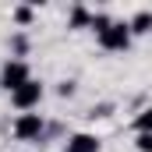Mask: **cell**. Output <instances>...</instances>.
<instances>
[{"label":"cell","mask_w":152,"mask_h":152,"mask_svg":"<svg viewBox=\"0 0 152 152\" xmlns=\"http://www.w3.org/2000/svg\"><path fill=\"white\" fill-rule=\"evenodd\" d=\"M67 28H92V11L88 7H81V4H75L71 7V14H67Z\"/></svg>","instance_id":"6"},{"label":"cell","mask_w":152,"mask_h":152,"mask_svg":"<svg viewBox=\"0 0 152 152\" xmlns=\"http://www.w3.org/2000/svg\"><path fill=\"white\" fill-rule=\"evenodd\" d=\"M131 36H152V11H138L131 14Z\"/></svg>","instance_id":"7"},{"label":"cell","mask_w":152,"mask_h":152,"mask_svg":"<svg viewBox=\"0 0 152 152\" xmlns=\"http://www.w3.org/2000/svg\"><path fill=\"white\" fill-rule=\"evenodd\" d=\"M11 18H14V25H32V18H36V11L21 4V7H14V11H11Z\"/></svg>","instance_id":"9"},{"label":"cell","mask_w":152,"mask_h":152,"mask_svg":"<svg viewBox=\"0 0 152 152\" xmlns=\"http://www.w3.org/2000/svg\"><path fill=\"white\" fill-rule=\"evenodd\" d=\"M134 149L138 152H152V134H138L134 138Z\"/></svg>","instance_id":"11"},{"label":"cell","mask_w":152,"mask_h":152,"mask_svg":"<svg viewBox=\"0 0 152 152\" xmlns=\"http://www.w3.org/2000/svg\"><path fill=\"white\" fill-rule=\"evenodd\" d=\"M14 138L18 142H39L42 134H46V120H42V113H18V120H14Z\"/></svg>","instance_id":"4"},{"label":"cell","mask_w":152,"mask_h":152,"mask_svg":"<svg viewBox=\"0 0 152 152\" xmlns=\"http://www.w3.org/2000/svg\"><path fill=\"white\" fill-rule=\"evenodd\" d=\"M25 81H32V67H28V60H4L0 64V88H7V92H14V88H21Z\"/></svg>","instance_id":"3"},{"label":"cell","mask_w":152,"mask_h":152,"mask_svg":"<svg viewBox=\"0 0 152 152\" xmlns=\"http://www.w3.org/2000/svg\"><path fill=\"white\" fill-rule=\"evenodd\" d=\"M131 25H127V21H110V28H103V32H99V36H96V42H99V46H103V50H110V53H124V50H127V46H131Z\"/></svg>","instance_id":"1"},{"label":"cell","mask_w":152,"mask_h":152,"mask_svg":"<svg viewBox=\"0 0 152 152\" xmlns=\"http://www.w3.org/2000/svg\"><path fill=\"white\" fill-rule=\"evenodd\" d=\"M57 96H60V99H71V96H75V81H60V85H57Z\"/></svg>","instance_id":"12"},{"label":"cell","mask_w":152,"mask_h":152,"mask_svg":"<svg viewBox=\"0 0 152 152\" xmlns=\"http://www.w3.org/2000/svg\"><path fill=\"white\" fill-rule=\"evenodd\" d=\"M110 21H113V18H110V14H92V32H96V36H99V32H103V28H110Z\"/></svg>","instance_id":"10"},{"label":"cell","mask_w":152,"mask_h":152,"mask_svg":"<svg viewBox=\"0 0 152 152\" xmlns=\"http://www.w3.org/2000/svg\"><path fill=\"white\" fill-rule=\"evenodd\" d=\"M134 131L138 134H152V106H145L142 113L134 117Z\"/></svg>","instance_id":"8"},{"label":"cell","mask_w":152,"mask_h":152,"mask_svg":"<svg viewBox=\"0 0 152 152\" xmlns=\"http://www.w3.org/2000/svg\"><path fill=\"white\" fill-rule=\"evenodd\" d=\"M99 149H103V142H99L96 134H88V131L71 134V138H67V145H64V152H99Z\"/></svg>","instance_id":"5"},{"label":"cell","mask_w":152,"mask_h":152,"mask_svg":"<svg viewBox=\"0 0 152 152\" xmlns=\"http://www.w3.org/2000/svg\"><path fill=\"white\" fill-rule=\"evenodd\" d=\"M42 96H46L42 81L32 78V81H25L21 88H14V92H11V106H14V110H21V113H32V110H39Z\"/></svg>","instance_id":"2"}]
</instances>
